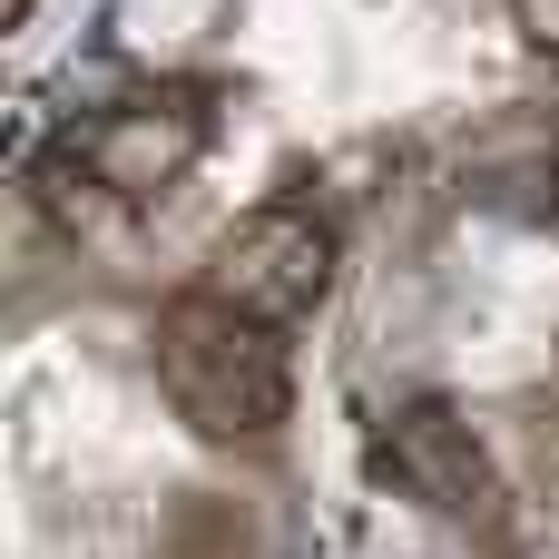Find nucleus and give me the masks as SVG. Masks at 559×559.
<instances>
[{"instance_id": "obj_1", "label": "nucleus", "mask_w": 559, "mask_h": 559, "mask_svg": "<svg viewBox=\"0 0 559 559\" xmlns=\"http://www.w3.org/2000/svg\"><path fill=\"white\" fill-rule=\"evenodd\" d=\"M157 383H167V403H177L197 432H216V442H265V432L295 413V373H285L275 324L236 314V305L206 295V285L157 314Z\"/></svg>"}, {"instance_id": "obj_2", "label": "nucleus", "mask_w": 559, "mask_h": 559, "mask_svg": "<svg viewBox=\"0 0 559 559\" xmlns=\"http://www.w3.org/2000/svg\"><path fill=\"white\" fill-rule=\"evenodd\" d=\"M334 285V236L305 216V206H255L216 236V265H206V295H226L236 314L255 324H305Z\"/></svg>"}, {"instance_id": "obj_3", "label": "nucleus", "mask_w": 559, "mask_h": 559, "mask_svg": "<svg viewBox=\"0 0 559 559\" xmlns=\"http://www.w3.org/2000/svg\"><path fill=\"white\" fill-rule=\"evenodd\" d=\"M373 462H383L423 511H491V462H481V442H472V423H462L452 403H403Z\"/></svg>"}, {"instance_id": "obj_4", "label": "nucleus", "mask_w": 559, "mask_h": 559, "mask_svg": "<svg viewBox=\"0 0 559 559\" xmlns=\"http://www.w3.org/2000/svg\"><path fill=\"white\" fill-rule=\"evenodd\" d=\"M197 157V128H157V118H138V108H118L108 128H98V187H157V177H177Z\"/></svg>"}]
</instances>
